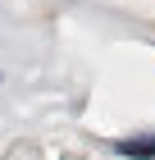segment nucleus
Segmentation results:
<instances>
[{"label":"nucleus","instance_id":"obj_1","mask_svg":"<svg viewBox=\"0 0 155 160\" xmlns=\"http://www.w3.org/2000/svg\"><path fill=\"white\" fill-rule=\"evenodd\" d=\"M114 156L123 160H155V133H137V137H119Z\"/></svg>","mask_w":155,"mask_h":160}]
</instances>
